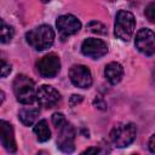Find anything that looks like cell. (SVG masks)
<instances>
[{"mask_svg":"<svg viewBox=\"0 0 155 155\" xmlns=\"http://www.w3.org/2000/svg\"><path fill=\"white\" fill-rule=\"evenodd\" d=\"M27 42L36 51H44L50 48L54 41V31L50 25L42 24L25 34Z\"/></svg>","mask_w":155,"mask_h":155,"instance_id":"6da1fadb","label":"cell"},{"mask_svg":"<svg viewBox=\"0 0 155 155\" xmlns=\"http://www.w3.org/2000/svg\"><path fill=\"white\" fill-rule=\"evenodd\" d=\"M13 92L17 101L22 104H31L36 101V91H35L34 81L23 74H19L15 78Z\"/></svg>","mask_w":155,"mask_h":155,"instance_id":"7a4b0ae2","label":"cell"},{"mask_svg":"<svg viewBox=\"0 0 155 155\" xmlns=\"http://www.w3.org/2000/svg\"><path fill=\"white\" fill-rule=\"evenodd\" d=\"M134 28H136L134 16L130 11L120 10L115 17V25H114L115 36L122 41H128L133 35Z\"/></svg>","mask_w":155,"mask_h":155,"instance_id":"3957f363","label":"cell"},{"mask_svg":"<svg viewBox=\"0 0 155 155\" xmlns=\"http://www.w3.org/2000/svg\"><path fill=\"white\" fill-rule=\"evenodd\" d=\"M136 134L137 127L133 124H119L111 130L110 139L116 147L125 148L136 139Z\"/></svg>","mask_w":155,"mask_h":155,"instance_id":"277c9868","label":"cell"},{"mask_svg":"<svg viewBox=\"0 0 155 155\" xmlns=\"http://www.w3.org/2000/svg\"><path fill=\"white\" fill-rule=\"evenodd\" d=\"M36 68L44 78H53L58 74L61 69V61L57 54L48 53L38 61Z\"/></svg>","mask_w":155,"mask_h":155,"instance_id":"5b68a950","label":"cell"},{"mask_svg":"<svg viewBox=\"0 0 155 155\" xmlns=\"http://www.w3.org/2000/svg\"><path fill=\"white\" fill-rule=\"evenodd\" d=\"M136 47L145 56L155 53V33L148 28L140 29L136 35Z\"/></svg>","mask_w":155,"mask_h":155,"instance_id":"8992f818","label":"cell"},{"mask_svg":"<svg viewBox=\"0 0 155 155\" xmlns=\"http://www.w3.org/2000/svg\"><path fill=\"white\" fill-rule=\"evenodd\" d=\"M56 27L58 29V33H59L61 38L65 39L70 35L76 34L81 28V23L73 15H63V16H59L57 18Z\"/></svg>","mask_w":155,"mask_h":155,"instance_id":"52a82bcc","label":"cell"},{"mask_svg":"<svg viewBox=\"0 0 155 155\" xmlns=\"http://www.w3.org/2000/svg\"><path fill=\"white\" fill-rule=\"evenodd\" d=\"M70 81L80 88H88L92 85V74L86 65L74 64L69 69Z\"/></svg>","mask_w":155,"mask_h":155,"instance_id":"ba28073f","label":"cell"},{"mask_svg":"<svg viewBox=\"0 0 155 155\" xmlns=\"http://www.w3.org/2000/svg\"><path fill=\"white\" fill-rule=\"evenodd\" d=\"M81 52L93 59H98L101 57H103L104 54H107L108 52V46L107 44L101 40V39H96V38H88L86 39L82 45H81Z\"/></svg>","mask_w":155,"mask_h":155,"instance_id":"9c48e42d","label":"cell"},{"mask_svg":"<svg viewBox=\"0 0 155 155\" xmlns=\"http://www.w3.org/2000/svg\"><path fill=\"white\" fill-rule=\"evenodd\" d=\"M59 130L58 138H57V144L58 148L64 151V153H71L75 149L74 145V139H75V128L73 127L71 124L65 122Z\"/></svg>","mask_w":155,"mask_h":155,"instance_id":"30bf717a","label":"cell"},{"mask_svg":"<svg viewBox=\"0 0 155 155\" xmlns=\"http://www.w3.org/2000/svg\"><path fill=\"white\" fill-rule=\"evenodd\" d=\"M36 101L41 107L53 108L61 101V94L54 87L48 85H42L36 91Z\"/></svg>","mask_w":155,"mask_h":155,"instance_id":"8fae6325","label":"cell"},{"mask_svg":"<svg viewBox=\"0 0 155 155\" xmlns=\"http://www.w3.org/2000/svg\"><path fill=\"white\" fill-rule=\"evenodd\" d=\"M0 125H1V143L4 148L10 153H15L17 149V145L15 140V133H13L12 125L5 120H1Z\"/></svg>","mask_w":155,"mask_h":155,"instance_id":"7c38bea8","label":"cell"},{"mask_svg":"<svg viewBox=\"0 0 155 155\" xmlns=\"http://www.w3.org/2000/svg\"><path fill=\"white\" fill-rule=\"evenodd\" d=\"M104 75L107 78V80L111 84V85H116L121 81L122 76H124V68L120 63L117 62H111L109 63L105 69H104Z\"/></svg>","mask_w":155,"mask_h":155,"instance_id":"4fadbf2b","label":"cell"},{"mask_svg":"<svg viewBox=\"0 0 155 155\" xmlns=\"http://www.w3.org/2000/svg\"><path fill=\"white\" fill-rule=\"evenodd\" d=\"M40 114V110L39 108H35V107H29V108H23L19 110L18 113V117L21 120V122L25 126H31L35 120L38 119Z\"/></svg>","mask_w":155,"mask_h":155,"instance_id":"5bb4252c","label":"cell"},{"mask_svg":"<svg viewBox=\"0 0 155 155\" xmlns=\"http://www.w3.org/2000/svg\"><path fill=\"white\" fill-rule=\"evenodd\" d=\"M34 133L36 134L38 140H40V142H46L51 138V131L48 128V125H47L46 120H41L35 125Z\"/></svg>","mask_w":155,"mask_h":155,"instance_id":"9a60e30c","label":"cell"},{"mask_svg":"<svg viewBox=\"0 0 155 155\" xmlns=\"http://www.w3.org/2000/svg\"><path fill=\"white\" fill-rule=\"evenodd\" d=\"M15 35V30L11 25H7L4 19H1V42L6 44L12 40Z\"/></svg>","mask_w":155,"mask_h":155,"instance_id":"2e32d148","label":"cell"},{"mask_svg":"<svg viewBox=\"0 0 155 155\" xmlns=\"http://www.w3.org/2000/svg\"><path fill=\"white\" fill-rule=\"evenodd\" d=\"M87 28H88V30L92 31V33H97V34H102V35H105V34H107L105 27H104L102 23L96 22V21L88 23V24H87Z\"/></svg>","mask_w":155,"mask_h":155,"instance_id":"e0dca14e","label":"cell"},{"mask_svg":"<svg viewBox=\"0 0 155 155\" xmlns=\"http://www.w3.org/2000/svg\"><path fill=\"white\" fill-rule=\"evenodd\" d=\"M65 122H67V120H65V117L62 113H54L52 115V124L54 125V127L61 128Z\"/></svg>","mask_w":155,"mask_h":155,"instance_id":"ac0fdd59","label":"cell"},{"mask_svg":"<svg viewBox=\"0 0 155 155\" xmlns=\"http://www.w3.org/2000/svg\"><path fill=\"white\" fill-rule=\"evenodd\" d=\"M145 16H147V18L151 23H155V1L150 2L147 6V8H145Z\"/></svg>","mask_w":155,"mask_h":155,"instance_id":"d6986e66","label":"cell"},{"mask_svg":"<svg viewBox=\"0 0 155 155\" xmlns=\"http://www.w3.org/2000/svg\"><path fill=\"white\" fill-rule=\"evenodd\" d=\"M11 71V65L8 63H6L4 59L1 61V78H5L10 74Z\"/></svg>","mask_w":155,"mask_h":155,"instance_id":"ffe728a7","label":"cell"},{"mask_svg":"<svg viewBox=\"0 0 155 155\" xmlns=\"http://www.w3.org/2000/svg\"><path fill=\"white\" fill-rule=\"evenodd\" d=\"M148 147H149V150H150L151 153H155V133L150 137L149 143H148Z\"/></svg>","mask_w":155,"mask_h":155,"instance_id":"44dd1931","label":"cell"},{"mask_svg":"<svg viewBox=\"0 0 155 155\" xmlns=\"http://www.w3.org/2000/svg\"><path fill=\"white\" fill-rule=\"evenodd\" d=\"M81 101H82V97H81V96L74 94V96H71V98H70V104H71V105H75L76 103H79V102H81Z\"/></svg>","mask_w":155,"mask_h":155,"instance_id":"7402d4cb","label":"cell"},{"mask_svg":"<svg viewBox=\"0 0 155 155\" xmlns=\"http://www.w3.org/2000/svg\"><path fill=\"white\" fill-rule=\"evenodd\" d=\"M101 150L98 149V148H88V149H86L85 151H84V154H91V153H94V154H98Z\"/></svg>","mask_w":155,"mask_h":155,"instance_id":"603a6c76","label":"cell"},{"mask_svg":"<svg viewBox=\"0 0 155 155\" xmlns=\"http://www.w3.org/2000/svg\"><path fill=\"white\" fill-rule=\"evenodd\" d=\"M51 0H41V2H44V4H47V2H50Z\"/></svg>","mask_w":155,"mask_h":155,"instance_id":"cb8c5ba5","label":"cell"}]
</instances>
